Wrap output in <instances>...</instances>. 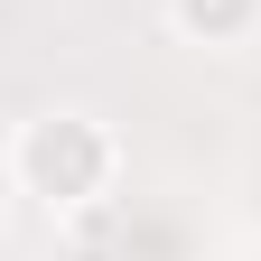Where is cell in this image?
Listing matches in <instances>:
<instances>
[{
	"label": "cell",
	"mask_w": 261,
	"mask_h": 261,
	"mask_svg": "<svg viewBox=\"0 0 261 261\" xmlns=\"http://www.w3.org/2000/svg\"><path fill=\"white\" fill-rule=\"evenodd\" d=\"M10 177L47 215H93L112 196V177H121V140L93 112H47V121H28L10 140Z\"/></svg>",
	"instance_id": "cell-1"
},
{
	"label": "cell",
	"mask_w": 261,
	"mask_h": 261,
	"mask_svg": "<svg viewBox=\"0 0 261 261\" xmlns=\"http://www.w3.org/2000/svg\"><path fill=\"white\" fill-rule=\"evenodd\" d=\"M168 28L187 47H243L261 38V0H168Z\"/></svg>",
	"instance_id": "cell-2"
}]
</instances>
